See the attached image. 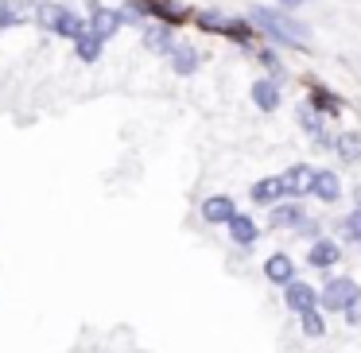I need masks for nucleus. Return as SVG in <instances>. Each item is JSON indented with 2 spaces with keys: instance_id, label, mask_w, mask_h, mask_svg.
I'll return each mask as SVG.
<instances>
[{
  "instance_id": "obj_1",
  "label": "nucleus",
  "mask_w": 361,
  "mask_h": 353,
  "mask_svg": "<svg viewBox=\"0 0 361 353\" xmlns=\"http://www.w3.org/2000/svg\"><path fill=\"white\" fill-rule=\"evenodd\" d=\"M252 24L264 35H272L276 43H291V47H307V39H311L303 24H295L291 16H283L276 8H252Z\"/></svg>"
},
{
  "instance_id": "obj_2",
  "label": "nucleus",
  "mask_w": 361,
  "mask_h": 353,
  "mask_svg": "<svg viewBox=\"0 0 361 353\" xmlns=\"http://www.w3.org/2000/svg\"><path fill=\"white\" fill-rule=\"evenodd\" d=\"M361 291H357V283L350 280V275H330L326 280V287L319 291V306L322 311H338L342 314L345 306H350V299H357Z\"/></svg>"
},
{
  "instance_id": "obj_3",
  "label": "nucleus",
  "mask_w": 361,
  "mask_h": 353,
  "mask_svg": "<svg viewBox=\"0 0 361 353\" xmlns=\"http://www.w3.org/2000/svg\"><path fill=\"white\" fill-rule=\"evenodd\" d=\"M125 24H140V20H136V12H121V8H94V16H90V32H94L97 39H113V35H117Z\"/></svg>"
},
{
  "instance_id": "obj_4",
  "label": "nucleus",
  "mask_w": 361,
  "mask_h": 353,
  "mask_svg": "<svg viewBox=\"0 0 361 353\" xmlns=\"http://www.w3.org/2000/svg\"><path fill=\"white\" fill-rule=\"evenodd\" d=\"M283 303H288L291 314H307V311H319V291L311 287V283L295 280L283 287Z\"/></svg>"
},
{
  "instance_id": "obj_5",
  "label": "nucleus",
  "mask_w": 361,
  "mask_h": 353,
  "mask_svg": "<svg viewBox=\"0 0 361 353\" xmlns=\"http://www.w3.org/2000/svg\"><path fill=\"white\" fill-rule=\"evenodd\" d=\"M280 182H283V198H303L307 190L314 187V167L311 163H295V167H288V171L280 175Z\"/></svg>"
},
{
  "instance_id": "obj_6",
  "label": "nucleus",
  "mask_w": 361,
  "mask_h": 353,
  "mask_svg": "<svg viewBox=\"0 0 361 353\" xmlns=\"http://www.w3.org/2000/svg\"><path fill=\"white\" fill-rule=\"evenodd\" d=\"M264 280L280 283V287L295 283V260H291L288 252H272V256L264 260Z\"/></svg>"
},
{
  "instance_id": "obj_7",
  "label": "nucleus",
  "mask_w": 361,
  "mask_h": 353,
  "mask_svg": "<svg viewBox=\"0 0 361 353\" xmlns=\"http://www.w3.org/2000/svg\"><path fill=\"white\" fill-rule=\"evenodd\" d=\"M202 218L210 221V225H229V221L237 218V206H233V198H226V194H214V198H206V202H202Z\"/></svg>"
},
{
  "instance_id": "obj_8",
  "label": "nucleus",
  "mask_w": 361,
  "mask_h": 353,
  "mask_svg": "<svg viewBox=\"0 0 361 353\" xmlns=\"http://www.w3.org/2000/svg\"><path fill=\"white\" fill-rule=\"evenodd\" d=\"M252 105H257L260 113H276V109H280V82H276V78L252 82Z\"/></svg>"
},
{
  "instance_id": "obj_9",
  "label": "nucleus",
  "mask_w": 361,
  "mask_h": 353,
  "mask_svg": "<svg viewBox=\"0 0 361 353\" xmlns=\"http://www.w3.org/2000/svg\"><path fill=\"white\" fill-rule=\"evenodd\" d=\"M338 256H342V249H338V241H330V237H319V241L311 244V252H307L311 268H319V272L334 268V264H338Z\"/></svg>"
},
{
  "instance_id": "obj_10",
  "label": "nucleus",
  "mask_w": 361,
  "mask_h": 353,
  "mask_svg": "<svg viewBox=\"0 0 361 353\" xmlns=\"http://www.w3.org/2000/svg\"><path fill=\"white\" fill-rule=\"evenodd\" d=\"M252 202L257 206H280V198H283V182H280V175H268V179H260V182H252Z\"/></svg>"
},
{
  "instance_id": "obj_11",
  "label": "nucleus",
  "mask_w": 361,
  "mask_h": 353,
  "mask_svg": "<svg viewBox=\"0 0 361 353\" xmlns=\"http://www.w3.org/2000/svg\"><path fill=\"white\" fill-rule=\"evenodd\" d=\"M257 237H260V229H257V221H252L249 213H237V218L229 221V241L233 244L249 249V244H257Z\"/></svg>"
},
{
  "instance_id": "obj_12",
  "label": "nucleus",
  "mask_w": 361,
  "mask_h": 353,
  "mask_svg": "<svg viewBox=\"0 0 361 353\" xmlns=\"http://www.w3.org/2000/svg\"><path fill=\"white\" fill-rule=\"evenodd\" d=\"M86 32H90V20H86V16H78L74 8H63V16H59L55 35H63V39H74V43H78Z\"/></svg>"
},
{
  "instance_id": "obj_13",
  "label": "nucleus",
  "mask_w": 361,
  "mask_h": 353,
  "mask_svg": "<svg viewBox=\"0 0 361 353\" xmlns=\"http://www.w3.org/2000/svg\"><path fill=\"white\" fill-rule=\"evenodd\" d=\"M311 194H319L322 202H338V198H342V182H338V175L334 171H314Z\"/></svg>"
},
{
  "instance_id": "obj_14",
  "label": "nucleus",
  "mask_w": 361,
  "mask_h": 353,
  "mask_svg": "<svg viewBox=\"0 0 361 353\" xmlns=\"http://www.w3.org/2000/svg\"><path fill=\"white\" fill-rule=\"evenodd\" d=\"M144 47L152 55H171L175 39H171V27H144Z\"/></svg>"
},
{
  "instance_id": "obj_15",
  "label": "nucleus",
  "mask_w": 361,
  "mask_h": 353,
  "mask_svg": "<svg viewBox=\"0 0 361 353\" xmlns=\"http://www.w3.org/2000/svg\"><path fill=\"white\" fill-rule=\"evenodd\" d=\"M198 63H202V55H198L195 47H175L171 51V70L183 74V78H187V74H195Z\"/></svg>"
},
{
  "instance_id": "obj_16",
  "label": "nucleus",
  "mask_w": 361,
  "mask_h": 353,
  "mask_svg": "<svg viewBox=\"0 0 361 353\" xmlns=\"http://www.w3.org/2000/svg\"><path fill=\"white\" fill-rule=\"evenodd\" d=\"M307 221L303 206H272V225H283V229H299Z\"/></svg>"
},
{
  "instance_id": "obj_17",
  "label": "nucleus",
  "mask_w": 361,
  "mask_h": 353,
  "mask_svg": "<svg viewBox=\"0 0 361 353\" xmlns=\"http://www.w3.org/2000/svg\"><path fill=\"white\" fill-rule=\"evenodd\" d=\"M59 16H63V4H51V0H35V24L55 32L59 27Z\"/></svg>"
},
{
  "instance_id": "obj_18",
  "label": "nucleus",
  "mask_w": 361,
  "mask_h": 353,
  "mask_svg": "<svg viewBox=\"0 0 361 353\" xmlns=\"http://www.w3.org/2000/svg\"><path fill=\"white\" fill-rule=\"evenodd\" d=\"M102 47H105V39H97L94 32H86L78 43H74V51H78L82 63H97V58H102Z\"/></svg>"
},
{
  "instance_id": "obj_19",
  "label": "nucleus",
  "mask_w": 361,
  "mask_h": 353,
  "mask_svg": "<svg viewBox=\"0 0 361 353\" xmlns=\"http://www.w3.org/2000/svg\"><path fill=\"white\" fill-rule=\"evenodd\" d=\"M299 128H303V132H311L314 140H319V136L326 132V125H322V113L311 109V105H303V109H299Z\"/></svg>"
},
{
  "instance_id": "obj_20",
  "label": "nucleus",
  "mask_w": 361,
  "mask_h": 353,
  "mask_svg": "<svg viewBox=\"0 0 361 353\" xmlns=\"http://www.w3.org/2000/svg\"><path fill=\"white\" fill-rule=\"evenodd\" d=\"M334 151H338L342 159H350V163H353V159H361V136H357V132L338 136V140H334Z\"/></svg>"
},
{
  "instance_id": "obj_21",
  "label": "nucleus",
  "mask_w": 361,
  "mask_h": 353,
  "mask_svg": "<svg viewBox=\"0 0 361 353\" xmlns=\"http://www.w3.org/2000/svg\"><path fill=\"white\" fill-rule=\"evenodd\" d=\"M299 326H303V334H307V337H322V334H326V318H322V311H307V314H299Z\"/></svg>"
},
{
  "instance_id": "obj_22",
  "label": "nucleus",
  "mask_w": 361,
  "mask_h": 353,
  "mask_svg": "<svg viewBox=\"0 0 361 353\" xmlns=\"http://www.w3.org/2000/svg\"><path fill=\"white\" fill-rule=\"evenodd\" d=\"M338 233H342L345 241H361V213L353 210L350 218H342V221H338Z\"/></svg>"
},
{
  "instance_id": "obj_23",
  "label": "nucleus",
  "mask_w": 361,
  "mask_h": 353,
  "mask_svg": "<svg viewBox=\"0 0 361 353\" xmlns=\"http://www.w3.org/2000/svg\"><path fill=\"white\" fill-rule=\"evenodd\" d=\"M16 24H24V16L16 12V4L0 0V27H16Z\"/></svg>"
},
{
  "instance_id": "obj_24",
  "label": "nucleus",
  "mask_w": 361,
  "mask_h": 353,
  "mask_svg": "<svg viewBox=\"0 0 361 353\" xmlns=\"http://www.w3.org/2000/svg\"><path fill=\"white\" fill-rule=\"evenodd\" d=\"M342 318L350 322V326H361V295H357V299H350V306L342 311Z\"/></svg>"
},
{
  "instance_id": "obj_25",
  "label": "nucleus",
  "mask_w": 361,
  "mask_h": 353,
  "mask_svg": "<svg viewBox=\"0 0 361 353\" xmlns=\"http://www.w3.org/2000/svg\"><path fill=\"white\" fill-rule=\"evenodd\" d=\"M353 210L361 213V182H357V187H353Z\"/></svg>"
},
{
  "instance_id": "obj_26",
  "label": "nucleus",
  "mask_w": 361,
  "mask_h": 353,
  "mask_svg": "<svg viewBox=\"0 0 361 353\" xmlns=\"http://www.w3.org/2000/svg\"><path fill=\"white\" fill-rule=\"evenodd\" d=\"M280 4H288V8H295V4H303V0H280Z\"/></svg>"
}]
</instances>
